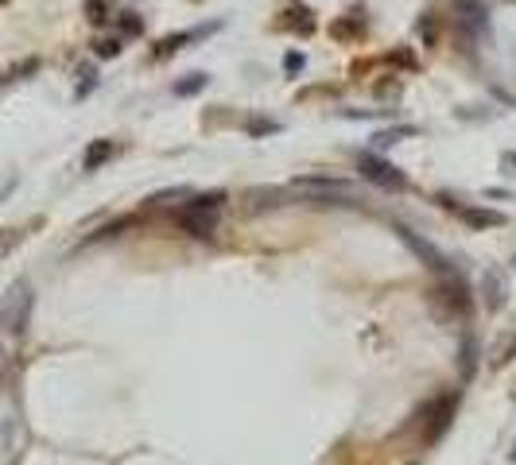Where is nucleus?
<instances>
[{
	"label": "nucleus",
	"mask_w": 516,
	"mask_h": 465,
	"mask_svg": "<svg viewBox=\"0 0 516 465\" xmlns=\"http://www.w3.org/2000/svg\"><path fill=\"white\" fill-rule=\"evenodd\" d=\"M462 369H466V376L473 372V342H466V349H462Z\"/></svg>",
	"instance_id": "nucleus-18"
},
{
	"label": "nucleus",
	"mask_w": 516,
	"mask_h": 465,
	"mask_svg": "<svg viewBox=\"0 0 516 465\" xmlns=\"http://www.w3.org/2000/svg\"><path fill=\"white\" fill-rule=\"evenodd\" d=\"M454 213H459L470 229H497V225H505V213H497V210H473V206H459Z\"/></svg>",
	"instance_id": "nucleus-7"
},
{
	"label": "nucleus",
	"mask_w": 516,
	"mask_h": 465,
	"mask_svg": "<svg viewBox=\"0 0 516 465\" xmlns=\"http://www.w3.org/2000/svg\"><path fill=\"white\" fill-rule=\"evenodd\" d=\"M396 232H400V237H404V245H407V248H412V252H415V256H419V260H423V264H427V268H431V271H435V276H446V271H451V260H446V256H443V252H439V248H435V245H431V240H423V237H415V232H412V229H407V225H396Z\"/></svg>",
	"instance_id": "nucleus-3"
},
{
	"label": "nucleus",
	"mask_w": 516,
	"mask_h": 465,
	"mask_svg": "<svg viewBox=\"0 0 516 465\" xmlns=\"http://www.w3.org/2000/svg\"><path fill=\"white\" fill-rule=\"evenodd\" d=\"M94 51H97V58H116V55H121V35H113V39H97Z\"/></svg>",
	"instance_id": "nucleus-13"
},
{
	"label": "nucleus",
	"mask_w": 516,
	"mask_h": 465,
	"mask_svg": "<svg viewBox=\"0 0 516 465\" xmlns=\"http://www.w3.org/2000/svg\"><path fill=\"white\" fill-rule=\"evenodd\" d=\"M116 23H121V31H124V35H140V31H144V20H140L136 12H124Z\"/></svg>",
	"instance_id": "nucleus-14"
},
{
	"label": "nucleus",
	"mask_w": 516,
	"mask_h": 465,
	"mask_svg": "<svg viewBox=\"0 0 516 465\" xmlns=\"http://www.w3.org/2000/svg\"><path fill=\"white\" fill-rule=\"evenodd\" d=\"M509 458H512V461H516V446H512V454H509Z\"/></svg>",
	"instance_id": "nucleus-21"
},
{
	"label": "nucleus",
	"mask_w": 516,
	"mask_h": 465,
	"mask_svg": "<svg viewBox=\"0 0 516 465\" xmlns=\"http://www.w3.org/2000/svg\"><path fill=\"white\" fill-rule=\"evenodd\" d=\"M439 295H443V303L451 306L459 318H470V291H466V284H462V276H454V271H446L443 276V284H439Z\"/></svg>",
	"instance_id": "nucleus-5"
},
{
	"label": "nucleus",
	"mask_w": 516,
	"mask_h": 465,
	"mask_svg": "<svg viewBox=\"0 0 516 465\" xmlns=\"http://www.w3.org/2000/svg\"><path fill=\"white\" fill-rule=\"evenodd\" d=\"M295 186L322 190V194H349V186H346V182H338V179H303V182H295Z\"/></svg>",
	"instance_id": "nucleus-10"
},
{
	"label": "nucleus",
	"mask_w": 516,
	"mask_h": 465,
	"mask_svg": "<svg viewBox=\"0 0 516 465\" xmlns=\"http://www.w3.org/2000/svg\"><path fill=\"white\" fill-rule=\"evenodd\" d=\"M28 310H31V291H28V284H16L12 298L4 303V326L12 334H23L28 330Z\"/></svg>",
	"instance_id": "nucleus-4"
},
{
	"label": "nucleus",
	"mask_w": 516,
	"mask_h": 465,
	"mask_svg": "<svg viewBox=\"0 0 516 465\" xmlns=\"http://www.w3.org/2000/svg\"><path fill=\"white\" fill-rule=\"evenodd\" d=\"M202 31H175V35H163L160 43H155V58H168V55H175V51H182V47L190 43V39H198Z\"/></svg>",
	"instance_id": "nucleus-9"
},
{
	"label": "nucleus",
	"mask_w": 516,
	"mask_h": 465,
	"mask_svg": "<svg viewBox=\"0 0 516 465\" xmlns=\"http://www.w3.org/2000/svg\"><path fill=\"white\" fill-rule=\"evenodd\" d=\"M481 291H485L489 310H501V306H505V295H509V287H505L501 268H485V276H481Z\"/></svg>",
	"instance_id": "nucleus-6"
},
{
	"label": "nucleus",
	"mask_w": 516,
	"mask_h": 465,
	"mask_svg": "<svg viewBox=\"0 0 516 465\" xmlns=\"http://www.w3.org/2000/svg\"><path fill=\"white\" fill-rule=\"evenodd\" d=\"M357 171H361V179L377 182V186H385V190H404L407 186L404 171L393 167L388 159H380L377 152H361V155H357Z\"/></svg>",
	"instance_id": "nucleus-2"
},
{
	"label": "nucleus",
	"mask_w": 516,
	"mask_h": 465,
	"mask_svg": "<svg viewBox=\"0 0 516 465\" xmlns=\"http://www.w3.org/2000/svg\"><path fill=\"white\" fill-rule=\"evenodd\" d=\"M284 66H287V74H295V70H303V55H295V51H291V55L284 58Z\"/></svg>",
	"instance_id": "nucleus-19"
},
{
	"label": "nucleus",
	"mask_w": 516,
	"mask_h": 465,
	"mask_svg": "<svg viewBox=\"0 0 516 465\" xmlns=\"http://www.w3.org/2000/svg\"><path fill=\"white\" fill-rule=\"evenodd\" d=\"M86 12H89V20H94V23L109 20V4H105V0H86Z\"/></svg>",
	"instance_id": "nucleus-15"
},
{
	"label": "nucleus",
	"mask_w": 516,
	"mask_h": 465,
	"mask_svg": "<svg viewBox=\"0 0 516 465\" xmlns=\"http://www.w3.org/2000/svg\"><path fill=\"white\" fill-rule=\"evenodd\" d=\"M419 35L427 39V43H435V23H431V20H419Z\"/></svg>",
	"instance_id": "nucleus-20"
},
{
	"label": "nucleus",
	"mask_w": 516,
	"mask_h": 465,
	"mask_svg": "<svg viewBox=\"0 0 516 465\" xmlns=\"http://www.w3.org/2000/svg\"><path fill=\"white\" fill-rule=\"evenodd\" d=\"M113 152H116L113 140H94V144L86 147V155H82V167H86V171H97L105 159H113Z\"/></svg>",
	"instance_id": "nucleus-8"
},
{
	"label": "nucleus",
	"mask_w": 516,
	"mask_h": 465,
	"mask_svg": "<svg viewBox=\"0 0 516 465\" xmlns=\"http://www.w3.org/2000/svg\"><path fill=\"white\" fill-rule=\"evenodd\" d=\"M276 128H280L276 121H253V124H248V132H253V136H260V132H276Z\"/></svg>",
	"instance_id": "nucleus-17"
},
{
	"label": "nucleus",
	"mask_w": 516,
	"mask_h": 465,
	"mask_svg": "<svg viewBox=\"0 0 516 465\" xmlns=\"http://www.w3.org/2000/svg\"><path fill=\"white\" fill-rule=\"evenodd\" d=\"M16 245H20V232H16V229H0V256H8Z\"/></svg>",
	"instance_id": "nucleus-16"
},
{
	"label": "nucleus",
	"mask_w": 516,
	"mask_h": 465,
	"mask_svg": "<svg viewBox=\"0 0 516 465\" xmlns=\"http://www.w3.org/2000/svg\"><path fill=\"white\" fill-rule=\"evenodd\" d=\"M0 4H4V0H0Z\"/></svg>",
	"instance_id": "nucleus-22"
},
{
	"label": "nucleus",
	"mask_w": 516,
	"mask_h": 465,
	"mask_svg": "<svg viewBox=\"0 0 516 465\" xmlns=\"http://www.w3.org/2000/svg\"><path fill=\"white\" fill-rule=\"evenodd\" d=\"M404 136H415V128L412 124H400V128H385V132H377V147H388V144H396V140H404Z\"/></svg>",
	"instance_id": "nucleus-11"
},
{
	"label": "nucleus",
	"mask_w": 516,
	"mask_h": 465,
	"mask_svg": "<svg viewBox=\"0 0 516 465\" xmlns=\"http://www.w3.org/2000/svg\"><path fill=\"white\" fill-rule=\"evenodd\" d=\"M202 86H206V74H187V82L175 86V97H194Z\"/></svg>",
	"instance_id": "nucleus-12"
},
{
	"label": "nucleus",
	"mask_w": 516,
	"mask_h": 465,
	"mask_svg": "<svg viewBox=\"0 0 516 465\" xmlns=\"http://www.w3.org/2000/svg\"><path fill=\"white\" fill-rule=\"evenodd\" d=\"M221 202H226V194H221V190H214V194H198L194 202H187L179 210V225L187 229L190 237H210V232L218 229Z\"/></svg>",
	"instance_id": "nucleus-1"
}]
</instances>
